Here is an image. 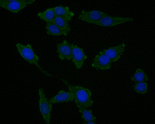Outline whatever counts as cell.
Here are the masks:
<instances>
[{"label": "cell", "mask_w": 155, "mask_h": 124, "mask_svg": "<svg viewBox=\"0 0 155 124\" xmlns=\"http://www.w3.org/2000/svg\"><path fill=\"white\" fill-rule=\"evenodd\" d=\"M76 106L79 109V112L81 113V117L84 121V122H90V121H95L96 120V117L94 115L92 110L88 109L87 108L76 104Z\"/></svg>", "instance_id": "14"}, {"label": "cell", "mask_w": 155, "mask_h": 124, "mask_svg": "<svg viewBox=\"0 0 155 124\" xmlns=\"http://www.w3.org/2000/svg\"><path fill=\"white\" fill-rule=\"evenodd\" d=\"M112 63L107 56L100 52L94 59L92 67L96 70H107L111 67Z\"/></svg>", "instance_id": "8"}, {"label": "cell", "mask_w": 155, "mask_h": 124, "mask_svg": "<svg viewBox=\"0 0 155 124\" xmlns=\"http://www.w3.org/2000/svg\"><path fill=\"white\" fill-rule=\"evenodd\" d=\"M85 124H96V122L95 121H90V122H87L84 123Z\"/></svg>", "instance_id": "19"}, {"label": "cell", "mask_w": 155, "mask_h": 124, "mask_svg": "<svg viewBox=\"0 0 155 124\" xmlns=\"http://www.w3.org/2000/svg\"><path fill=\"white\" fill-rule=\"evenodd\" d=\"M39 95V109L46 123L50 124L52 104L50 103L41 88L38 90Z\"/></svg>", "instance_id": "3"}, {"label": "cell", "mask_w": 155, "mask_h": 124, "mask_svg": "<svg viewBox=\"0 0 155 124\" xmlns=\"http://www.w3.org/2000/svg\"><path fill=\"white\" fill-rule=\"evenodd\" d=\"M107 15L108 14L105 12L98 10H93L88 12L83 11L78 16V19L88 23L94 24Z\"/></svg>", "instance_id": "7"}, {"label": "cell", "mask_w": 155, "mask_h": 124, "mask_svg": "<svg viewBox=\"0 0 155 124\" xmlns=\"http://www.w3.org/2000/svg\"><path fill=\"white\" fill-rule=\"evenodd\" d=\"M38 16L40 19L47 23L53 22L56 17L54 13V8H47L43 12L38 13Z\"/></svg>", "instance_id": "15"}, {"label": "cell", "mask_w": 155, "mask_h": 124, "mask_svg": "<svg viewBox=\"0 0 155 124\" xmlns=\"http://www.w3.org/2000/svg\"><path fill=\"white\" fill-rule=\"evenodd\" d=\"M125 48V44L122 43L117 46L113 47L108 49L104 50L100 52L107 56L112 63H114L118 61L123 55Z\"/></svg>", "instance_id": "9"}, {"label": "cell", "mask_w": 155, "mask_h": 124, "mask_svg": "<svg viewBox=\"0 0 155 124\" xmlns=\"http://www.w3.org/2000/svg\"><path fill=\"white\" fill-rule=\"evenodd\" d=\"M45 29L46 30L47 33L49 35L67 36L68 34L61 30L54 22L47 23L45 26Z\"/></svg>", "instance_id": "13"}, {"label": "cell", "mask_w": 155, "mask_h": 124, "mask_svg": "<svg viewBox=\"0 0 155 124\" xmlns=\"http://www.w3.org/2000/svg\"><path fill=\"white\" fill-rule=\"evenodd\" d=\"M35 2V0H0V6L10 12L17 13Z\"/></svg>", "instance_id": "4"}, {"label": "cell", "mask_w": 155, "mask_h": 124, "mask_svg": "<svg viewBox=\"0 0 155 124\" xmlns=\"http://www.w3.org/2000/svg\"><path fill=\"white\" fill-rule=\"evenodd\" d=\"M134 20V19L131 18L114 17L107 15L103 17L100 21L96 22L94 24L104 27H110L133 21Z\"/></svg>", "instance_id": "5"}, {"label": "cell", "mask_w": 155, "mask_h": 124, "mask_svg": "<svg viewBox=\"0 0 155 124\" xmlns=\"http://www.w3.org/2000/svg\"><path fill=\"white\" fill-rule=\"evenodd\" d=\"M61 80L68 87L70 91L74 93L75 97V103L88 108L93 105L94 101L91 99L92 93L89 89L79 86H72L65 80Z\"/></svg>", "instance_id": "1"}, {"label": "cell", "mask_w": 155, "mask_h": 124, "mask_svg": "<svg viewBox=\"0 0 155 124\" xmlns=\"http://www.w3.org/2000/svg\"><path fill=\"white\" fill-rule=\"evenodd\" d=\"M87 58L83 48L73 44L71 60L77 69L82 68Z\"/></svg>", "instance_id": "6"}, {"label": "cell", "mask_w": 155, "mask_h": 124, "mask_svg": "<svg viewBox=\"0 0 155 124\" xmlns=\"http://www.w3.org/2000/svg\"><path fill=\"white\" fill-rule=\"evenodd\" d=\"M73 44L69 43L66 40L57 44V52L61 60H71L72 59Z\"/></svg>", "instance_id": "10"}, {"label": "cell", "mask_w": 155, "mask_h": 124, "mask_svg": "<svg viewBox=\"0 0 155 124\" xmlns=\"http://www.w3.org/2000/svg\"><path fill=\"white\" fill-rule=\"evenodd\" d=\"M54 13L57 17H60L69 21L74 16V13L70 10L68 7L59 5L54 7Z\"/></svg>", "instance_id": "12"}, {"label": "cell", "mask_w": 155, "mask_h": 124, "mask_svg": "<svg viewBox=\"0 0 155 124\" xmlns=\"http://www.w3.org/2000/svg\"><path fill=\"white\" fill-rule=\"evenodd\" d=\"M16 47L20 55L29 64L35 65L40 70L43 72H45L41 67L38 64L39 56L35 54L31 45L28 44L26 45H24L23 44L18 43L16 44Z\"/></svg>", "instance_id": "2"}, {"label": "cell", "mask_w": 155, "mask_h": 124, "mask_svg": "<svg viewBox=\"0 0 155 124\" xmlns=\"http://www.w3.org/2000/svg\"><path fill=\"white\" fill-rule=\"evenodd\" d=\"M149 79L148 75L140 68H137L134 74L130 78L131 81L134 82L135 83L147 82L149 80Z\"/></svg>", "instance_id": "16"}, {"label": "cell", "mask_w": 155, "mask_h": 124, "mask_svg": "<svg viewBox=\"0 0 155 124\" xmlns=\"http://www.w3.org/2000/svg\"><path fill=\"white\" fill-rule=\"evenodd\" d=\"M53 22L57 25L61 30L64 31L67 34H68L71 30L69 24V21L61 17L56 16Z\"/></svg>", "instance_id": "17"}, {"label": "cell", "mask_w": 155, "mask_h": 124, "mask_svg": "<svg viewBox=\"0 0 155 124\" xmlns=\"http://www.w3.org/2000/svg\"><path fill=\"white\" fill-rule=\"evenodd\" d=\"M135 91L138 93L145 94L148 90V85L146 82H140L133 86Z\"/></svg>", "instance_id": "18"}, {"label": "cell", "mask_w": 155, "mask_h": 124, "mask_svg": "<svg viewBox=\"0 0 155 124\" xmlns=\"http://www.w3.org/2000/svg\"><path fill=\"white\" fill-rule=\"evenodd\" d=\"M75 100L74 94L71 91L66 92L65 90H61L57 95L49 99V102L51 104L61 103L73 102Z\"/></svg>", "instance_id": "11"}]
</instances>
